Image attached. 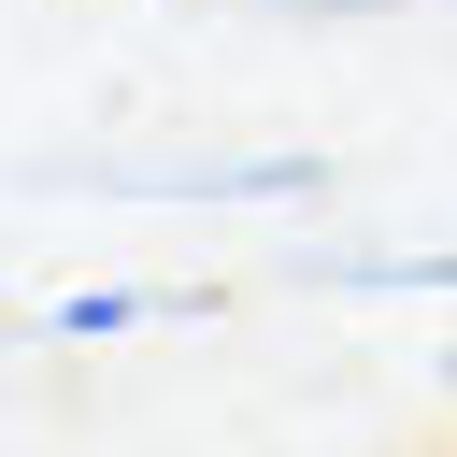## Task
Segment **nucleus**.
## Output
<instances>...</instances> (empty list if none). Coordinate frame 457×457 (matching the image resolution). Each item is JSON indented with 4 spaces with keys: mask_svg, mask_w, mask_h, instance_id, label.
Masks as SVG:
<instances>
[{
    "mask_svg": "<svg viewBox=\"0 0 457 457\" xmlns=\"http://www.w3.org/2000/svg\"><path fill=\"white\" fill-rule=\"evenodd\" d=\"M343 14H386V0H343Z\"/></svg>",
    "mask_w": 457,
    "mask_h": 457,
    "instance_id": "obj_5",
    "label": "nucleus"
},
{
    "mask_svg": "<svg viewBox=\"0 0 457 457\" xmlns=\"http://www.w3.org/2000/svg\"><path fill=\"white\" fill-rule=\"evenodd\" d=\"M71 186H114V200H314V157H86Z\"/></svg>",
    "mask_w": 457,
    "mask_h": 457,
    "instance_id": "obj_1",
    "label": "nucleus"
},
{
    "mask_svg": "<svg viewBox=\"0 0 457 457\" xmlns=\"http://www.w3.org/2000/svg\"><path fill=\"white\" fill-rule=\"evenodd\" d=\"M443 400H457V343H443Z\"/></svg>",
    "mask_w": 457,
    "mask_h": 457,
    "instance_id": "obj_4",
    "label": "nucleus"
},
{
    "mask_svg": "<svg viewBox=\"0 0 457 457\" xmlns=\"http://www.w3.org/2000/svg\"><path fill=\"white\" fill-rule=\"evenodd\" d=\"M314 286H357V300H457V243H414V257H300Z\"/></svg>",
    "mask_w": 457,
    "mask_h": 457,
    "instance_id": "obj_2",
    "label": "nucleus"
},
{
    "mask_svg": "<svg viewBox=\"0 0 457 457\" xmlns=\"http://www.w3.org/2000/svg\"><path fill=\"white\" fill-rule=\"evenodd\" d=\"M143 314H171V300H157V286H114V271H100V286H57V300H43V328H57V343H129Z\"/></svg>",
    "mask_w": 457,
    "mask_h": 457,
    "instance_id": "obj_3",
    "label": "nucleus"
}]
</instances>
